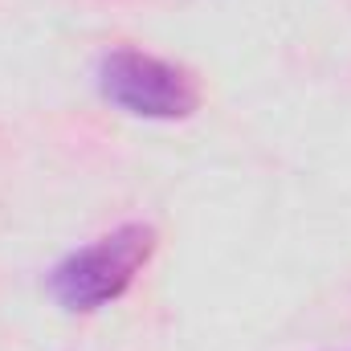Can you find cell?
I'll list each match as a JSON object with an SVG mask.
<instances>
[{
	"mask_svg": "<svg viewBox=\"0 0 351 351\" xmlns=\"http://www.w3.org/2000/svg\"><path fill=\"white\" fill-rule=\"evenodd\" d=\"M152 254H156V229L152 225H119L114 233L66 254L53 265L49 269V294L70 315L102 311L131 290V282L143 274Z\"/></svg>",
	"mask_w": 351,
	"mask_h": 351,
	"instance_id": "cell-1",
	"label": "cell"
},
{
	"mask_svg": "<svg viewBox=\"0 0 351 351\" xmlns=\"http://www.w3.org/2000/svg\"><path fill=\"white\" fill-rule=\"evenodd\" d=\"M98 94L114 110L131 119H156V123L188 119L200 106L196 78L184 66L143 49H110L98 62Z\"/></svg>",
	"mask_w": 351,
	"mask_h": 351,
	"instance_id": "cell-2",
	"label": "cell"
}]
</instances>
